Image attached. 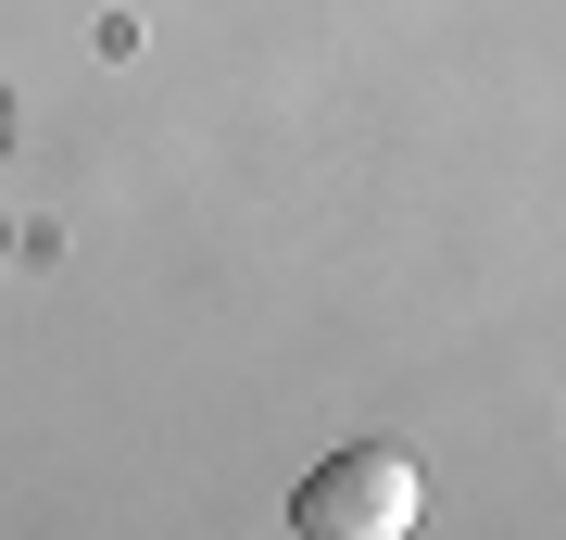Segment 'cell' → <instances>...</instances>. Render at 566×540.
Segmentation results:
<instances>
[{
    "mask_svg": "<svg viewBox=\"0 0 566 540\" xmlns=\"http://www.w3.org/2000/svg\"><path fill=\"white\" fill-rule=\"evenodd\" d=\"M290 528H303V540H403L416 528V465L390 453V441L327 453L315 478L290 490Z\"/></svg>",
    "mask_w": 566,
    "mask_h": 540,
    "instance_id": "6da1fadb",
    "label": "cell"
}]
</instances>
